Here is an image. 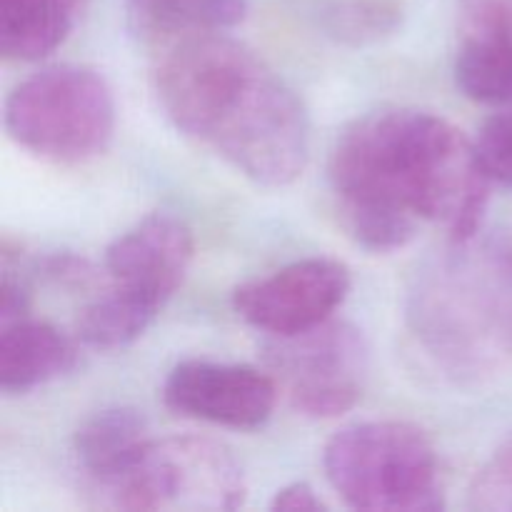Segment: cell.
<instances>
[{
	"instance_id": "cell-8",
	"label": "cell",
	"mask_w": 512,
	"mask_h": 512,
	"mask_svg": "<svg viewBox=\"0 0 512 512\" xmlns=\"http://www.w3.org/2000/svg\"><path fill=\"white\" fill-rule=\"evenodd\" d=\"M350 293V270L333 258H305L238 285L233 308L268 338L295 335L335 315Z\"/></svg>"
},
{
	"instance_id": "cell-10",
	"label": "cell",
	"mask_w": 512,
	"mask_h": 512,
	"mask_svg": "<svg viewBox=\"0 0 512 512\" xmlns=\"http://www.w3.org/2000/svg\"><path fill=\"white\" fill-rule=\"evenodd\" d=\"M193 233L170 213H153L113 240L105 250V273L115 288L158 305L178 293L193 263Z\"/></svg>"
},
{
	"instance_id": "cell-1",
	"label": "cell",
	"mask_w": 512,
	"mask_h": 512,
	"mask_svg": "<svg viewBox=\"0 0 512 512\" xmlns=\"http://www.w3.org/2000/svg\"><path fill=\"white\" fill-rule=\"evenodd\" d=\"M340 220L370 253H393L423 223L450 243L478 238L490 200L473 140L428 110L368 113L338 135L328 163Z\"/></svg>"
},
{
	"instance_id": "cell-21",
	"label": "cell",
	"mask_w": 512,
	"mask_h": 512,
	"mask_svg": "<svg viewBox=\"0 0 512 512\" xmlns=\"http://www.w3.org/2000/svg\"><path fill=\"white\" fill-rule=\"evenodd\" d=\"M270 510L275 512H318L325 510V503L318 498L308 483H290L275 493Z\"/></svg>"
},
{
	"instance_id": "cell-3",
	"label": "cell",
	"mask_w": 512,
	"mask_h": 512,
	"mask_svg": "<svg viewBox=\"0 0 512 512\" xmlns=\"http://www.w3.org/2000/svg\"><path fill=\"white\" fill-rule=\"evenodd\" d=\"M408 325L435 368L483 380L512 355V235L450 248L418 270Z\"/></svg>"
},
{
	"instance_id": "cell-17",
	"label": "cell",
	"mask_w": 512,
	"mask_h": 512,
	"mask_svg": "<svg viewBox=\"0 0 512 512\" xmlns=\"http://www.w3.org/2000/svg\"><path fill=\"white\" fill-rule=\"evenodd\" d=\"M325 30L348 45L378 43L400 25V10L388 0H343L325 10Z\"/></svg>"
},
{
	"instance_id": "cell-16",
	"label": "cell",
	"mask_w": 512,
	"mask_h": 512,
	"mask_svg": "<svg viewBox=\"0 0 512 512\" xmlns=\"http://www.w3.org/2000/svg\"><path fill=\"white\" fill-rule=\"evenodd\" d=\"M455 83L475 103L512 105V45L463 40L455 58Z\"/></svg>"
},
{
	"instance_id": "cell-12",
	"label": "cell",
	"mask_w": 512,
	"mask_h": 512,
	"mask_svg": "<svg viewBox=\"0 0 512 512\" xmlns=\"http://www.w3.org/2000/svg\"><path fill=\"white\" fill-rule=\"evenodd\" d=\"M78 358L75 340L55 325L15 320L3 325L0 335V390L5 395L30 393L75 370Z\"/></svg>"
},
{
	"instance_id": "cell-11",
	"label": "cell",
	"mask_w": 512,
	"mask_h": 512,
	"mask_svg": "<svg viewBox=\"0 0 512 512\" xmlns=\"http://www.w3.org/2000/svg\"><path fill=\"white\" fill-rule=\"evenodd\" d=\"M150 440L143 413L135 408H105L75 430L73 453L83 473L105 495L138 465Z\"/></svg>"
},
{
	"instance_id": "cell-15",
	"label": "cell",
	"mask_w": 512,
	"mask_h": 512,
	"mask_svg": "<svg viewBox=\"0 0 512 512\" xmlns=\"http://www.w3.org/2000/svg\"><path fill=\"white\" fill-rule=\"evenodd\" d=\"M160 310L163 305L113 285L108 293L95 298L80 313L78 338L88 348L103 350V353L128 348L155 323Z\"/></svg>"
},
{
	"instance_id": "cell-2",
	"label": "cell",
	"mask_w": 512,
	"mask_h": 512,
	"mask_svg": "<svg viewBox=\"0 0 512 512\" xmlns=\"http://www.w3.org/2000/svg\"><path fill=\"white\" fill-rule=\"evenodd\" d=\"M165 115L230 168L263 188L303 175L310 120L295 90L255 50L225 33L168 45L155 68Z\"/></svg>"
},
{
	"instance_id": "cell-5",
	"label": "cell",
	"mask_w": 512,
	"mask_h": 512,
	"mask_svg": "<svg viewBox=\"0 0 512 512\" xmlns=\"http://www.w3.org/2000/svg\"><path fill=\"white\" fill-rule=\"evenodd\" d=\"M5 130L20 148L48 163H85L113 140V90L93 68L50 65L8 95Z\"/></svg>"
},
{
	"instance_id": "cell-20",
	"label": "cell",
	"mask_w": 512,
	"mask_h": 512,
	"mask_svg": "<svg viewBox=\"0 0 512 512\" xmlns=\"http://www.w3.org/2000/svg\"><path fill=\"white\" fill-rule=\"evenodd\" d=\"M463 40L512 45V0H463Z\"/></svg>"
},
{
	"instance_id": "cell-7",
	"label": "cell",
	"mask_w": 512,
	"mask_h": 512,
	"mask_svg": "<svg viewBox=\"0 0 512 512\" xmlns=\"http://www.w3.org/2000/svg\"><path fill=\"white\" fill-rule=\"evenodd\" d=\"M265 365L295 413L330 420L363 398L370 348L353 323L330 318L303 333L268 338Z\"/></svg>"
},
{
	"instance_id": "cell-14",
	"label": "cell",
	"mask_w": 512,
	"mask_h": 512,
	"mask_svg": "<svg viewBox=\"0 0 512 512\" xmlns=\"http://www.w3.org/2000/svg\"><path fill=\"white\" fill-rule=\"evenodd\" d=\"M123 5L135 33L163 43L225 33L248 15V0H123Z\"/></svg>"
},
{
	"instance_id": "cell-6",
	"label": "cell",
	"mask_w": 512,
	"mask_h": 512,
	"mask_svg": "<svg viewBox=\"0 0 512 512\" xmlns=\"http://www.w3.org/2000/svg\"><path fill=\"white\" fill-rule=\"evenodd\" d=\"M120 510L228 512L245 503L243 468L228 448L208 438L150 440L143 458L105 493Z\"/></svg>"
},
{
	"instance_id": "cell-19",
	"label": "cell",
	"mask_w": 512,
	"mask_h": 512,
	"mask_svg": "<svg viewBox=\"0 0 512 512\" xmlns=\"http://www.w3.org/2000/svg\"><path fill=\"white\" fill-rule=\"evenodd\" d=\"M473 148L490 183L512 185V110L485 120Z\"/></svg>"
},
{
	"instance_id": "cell-13",
	"label": "cell",
	"mask_w": 512,
	"mask_h": 512,
	"mask_svg": "<svg viewBox=\"0 0 512 512\" xmlns=\"http://www.w3.org/2000/svg\"><path fill=\"white\" fill-rule=\"evenodd\" d=\"M90 0H0V53L33 63L68 40Z\"/></svg>"
},
{
	"instance_id": "cell-18",
	"label": "cell",
	"mask_w": 512,
	"mask_h": 512,
	"mask_svg": "<svg viewBox=\"0 0 512 512\" xmlns=\"http://www.w3.org/2000/svg\"><path fill=\"white\" fill-rule=\"evenodd\" d=\"M470 508L512 512V435L495 448L470 485Z\"/></svg>"
},
{
	"instance_id": "cell-9",
	"label": "cell",
	"mask_w": 512,
	"mask_h": 512,
	"mask_svg": "<svg viewBox=\"0 0 512 512\" xmlns=\"http://www.w3.org/2000/svg\"><path fill=\"white\" fill-rule=\"evenodd\" d=\"M278 395L268 370L215 360H183L163 385V400L175 415L233 430L263 428Z\"/></svg>"
},
{
	"instance_id": "cell-4",
	"label": "cell",
	"mask_w": 512,
	"mask_h": 512,
	"mask_svg": "<svg viewBox=\"0 0 512 512\" xmlns=\"http://www.w3.org/2000/svg\"><path fill=\"white\" fill-rule=\"evenodd\" d=\"M325 478L345 505L373 512L445 508L435 445L418 425L368 420L338 430L323 453Z\"/></svg>"
}]
</instances>
